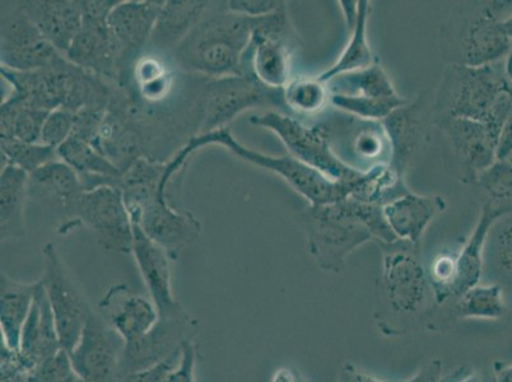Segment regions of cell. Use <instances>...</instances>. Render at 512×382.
<instances>
[{"mask_svg": "<svg viewBox=\"0 0 512 382\" xmlns=\"http://www.w3.org/2000/svg\"><path fill=\"white\" fill-rule=\"evenodd\" d=\"M256 18L225 9L204 16L198 26L172 51L185 72L208 79L241 76L242 59L253 39Z\"/></svg>", "mask_w": 512, "mask_h": 382, "instance_id": "cell-4", "label": "cell"}, {"mask_svg": "<svg viewBox=\"0 0 512 382\" xmlns=\"http://www.w3.org/2000/svg\"><path fill=\"white\" fill-rule=\"evenodd\" d=\"M77 222L87 227L105 250L132 253L133 222L118 186L86 190L79 199Z\"/></svg>", "mask_w": 512, "mask_h": 382, "instance_id": "cell-13", "label": "cell"}, {"mask_svg": "<svg viewBox=\"0 0 512 382\" xmlns=\"http://www.w3.org/2000/svg\"><path fill=\"white\" fill-rule=\"evenodd\" d=\"M83 193L85 188L77 172L60 160L48 163L29 177V199L50 220L58 222L59 234L79 227L77 208Z\"/></svg>", "mask_w": 512, "mask_h": 382, "instance_id": "cell-17", "label": "cell"}, {"mask_svg": "<svg viewBox=\"0 0 512 382\" xmlns=\"http://www.w3.org/2000/svg\"><path fill=\"white\" fill-rule=\"evenodd\" d=\"M197 321L184 309L175 314L160 315L157 323L137 342L125 344L121 375L147 370L179 352L186 340H193Z\"/></svg>", "mask_w": 512, "mask_h": 382, "instance_id": "cell-19", "label": "cell"}, {"mask_svg": "<svg viewBox=\"0 0 512 382\" xmlns=\"http://www.w3.org/2000/svg\"><path fill=\"white\" fill-rule=\"evenodd\" d=\"M282 3L272 2V0H230L226 3V8L235 15L260 18L276 12Z\"/></svg>", "mask_w": 512, "mask_h": 382, "instance_id": "cell-46", "label": "cell"}, {"mask_svg": "<svg viewBox=\"0 0 512 382\" xmlns=\"http://www.w3.org/2000/svg\"><path fill=\"white\" fill-rule=\"evenodd\" d=\"M197 347L194 340H186L181 347L178 365L169 372L164 382H197L195 367H197Z\"/></svg>", "mask_w": 512, "mask_h": 382, "instance_id": "cell-44", "label": "cell"}, {"mask_svg": "<svg viewBox=\"0 0 512 382\" xmlns=\"http://www.w3.org/2000/svg\"><path fill=\"white\" fill-rule=\"evenodd\" d=\"M512 157V107L502 125L497 146V160H510Z\"/></svg>", "mask_w": 512, "mask_h": 382, "instance_id": "cell-50", "label": "cell"}, {"mask_svg": "<svg viewBox=\"0 0 512 382\" xmlns=\"http://www.w3.org/2000/svg\"><path fill=\"white\" fill-rule=\"evenodd\" d=\"M406 382H448V377L444 375V365H442V362L440 360H432L427 362L421 370H418Z\"/></svg>", "mask_w": 512, "mask_h": 382, "instance_id": "cell-48", "label": "cell"}, {"mask_svg": "<svg viewBox=\"0 0 512 382\" xmlns=\"http://www.w3.org/2000/svg\"><path fill=\"white\" fill-rule=\"evenodd\" d=\"M287 109L283 88L265 86L253 74L208 79L202 96V124L197 135L227 128L226 125L244 111L253 109ZM286 114V113H285Z\"/></svg>", "mask_w": 512, "mask_h": 382, "instance_id": "cell-8", "label": "cell"}, {"mask_svg": "<svg viewBox=\"0 0 512 382\" xmlns=\"http://www.w3.org/2000/svg\"><path fill=\"white\" fill-rule=\"evenodd\" d=\"M124 349V339L99 312L92 311L76 347L68 354L78 379L119 382Z\"/></svg>", "mask_w": 512, "mask_h": 382, "instance_id": "cell-16", "label": "cell"}, {"mask_svg": "<svg viewBox=\"0 0 512 382\" xmlns=\"http://www.w3.org/2000/svg\"><path fill=\"white\" fill-rule=\"evenodd\" d=\"M209 2L200 0H170L165 2L158 17L151 44L157 49L174 51L209 11Z\"/></svg>", "mask_w": 512, "mask_h": 382, "instance_id": "cell-31", "label": "cell"}, {"mask_svg": "<svg viewBox=\"0 0 512 382\" xmlns=\"http://www.w3.org/2000/svg\"><path fill=\"white\" fill-rule=\"evenodd\" d=\"M167 190L169 186H160L125 199V203L132 221L176 259L184 246L198 239L200 223L192 214L172 206Z\"/></svg>", "mask_w": 512, "mask_h": 382, "instance_id": "cell-11", "label": "cell"}, {"mask_svg": "<svg viewBox=\"0 0 512 382\" xmlns=\"http://www.w3.org/2000/svg\"><path fill=\"white\" fill-rule=\"evenodd\" d=\"M406 175L395 169L390 163L374 167L370 171L363 172L360 179L353 185L349 198L358 202L376 204L385 207L403 195L409 193Z\"/></svg>", "mask_w": 512, "mask_h": 382, "instance_id": "cell-33", "label": "cell"}, {"mask_svg": "<svg viewBox=\"0 0 512 382\" xmlns=\"http://www.w3.org/2000/svg\"><path fill=\"white\" fill-rule=\"evenodd\" d=\"M349 116V115H348ZM339 137L332 134L335 155L352 169L367 172L390 163L392 148L381 121H369L349 116Z\"/></svg>", "mask_w": 512, "mask_h": 382, "instance_id": "cell-21", "label": "cell"}, {"mask_svg": "<svg viewBox=\"0 0 512 382\" xmlns=\"http://www.w3.org/2000/svg\"><path fill=\"white\" fill-rule=\"evenodd\" d=\"M35 370L36 367L25 360L20 352L12 351L2 344L0 382H31Z\"/></svg>", "mask_w": 512, "mask_h": 382, "instance_id": "cell-43", "label": "cell"}, {"mask_svg": "<svg viewBox=\"0 0 512 382\" xmlns=\"http://www.w3.org/2000/svg\"><path fill=\"white\" fill-rule=\"evenodd\" d=\"M381 123L392 148L390 165L406 175L413 163L425 153L432 139V130L436 127L434 91L418 93Z\"/></svg>", "mask_w": 512, "mask_h": 382, "instance_id": "cell-15", "label": "cell"}, {"mask_svg": "<svg viewBox=\"0 0 512 382\" xmlns=\"http://www.w3.org/2000/svg\"><path fill=\"white\" fill-rule=\"evenodd\" d=\"M307 241V250L318 268L341 274L348 256L367 242H375L369 228L363 225L355 199L325 206H307L296 214Z\"/></svg>", "mask_w": 512, "mask_h": 382, "instance_id": "cell-5", "label": "cell"}, {"mask_svg": "<svg viewBox=\"0 0 512 382\" xmlns=\"http://www.w3.org/2000/svg\"><path fill=\"white\" fill-rule=\"evenodd\" d=\"M379 248L383 260L376 284V323L381 332L400 335L434 310V290L422 263L421 246L398 240Z\"/></svg>", "mask_w": 512, "mask_h": 382, "instance_id": "cell-1", "label": "cell"}, {"mask_svg": "<svg viewBox=\"0 0 512 382\" xmlns=\"http://www.w3.org/2000/svg\"><path fill=\"white\" fill-rule=\"evenodd\" d=\"M446 377H448V382H491L468 366L455 368Z\"/></svg>", "mask_w": 512, "mask_h": 382, "instance_id": "cell-51", "label": "cell"}, {"mask_svg": "<svg viewBox=\"0 0 512 382\" xmlns=\"http://www.w3.org/2000/svg\"><path fill=\"white\" fill-rule=\"evenodd\" d=\"M29 174L12 165L0 174V237L17 240L26 235L25 207L29 199Z\"/></svg>", "mask_w": 512, "mask_h": 382, "instance_id": "cell-30", "label": "cell"}, {"mask_svg": "<svg viewBox=\"0 0 512 382\" xmlns=\"http://www.w3.org/2000/svg\"><path fill=\"white\" fill-rule=\"evenodd\" d=\"M249 123L271 130L285 144L288 155L323 172L329 179L339 183H353L363 174L335 155L332 132L327 123L307 124L276 110L251 115Z\"/></svg>", "mask_w": 512, "mask_h": 382, "instance_id": "cell-7", "label": "cell"}, {"mask_svg": "<svg viewBox=\"0 0 512 382\" xmlns=\"http://www.w3.org/2000/svg\"><path fill=\"white\" fill-rule=\"evenodd\" d=\"M330 93L339 95L365 97V99H397L392 78L386 73L380 62L369 68L351 73H344L328 82Z\"/></svg>", "mask_w": 512, "mask_h": 382, "instance_id": "cell-35", "label": "cell"}, {"mask_svg": "<svg viewBox=\"0 0 512 382\" xmlns=\"http://www.w3.org/2000/svg\"><path fill=\"white\" fill-rule=\"evenodd\" d=\"M455 318L462 320H501L507 314L504 290L500 284H477L451 302Z\"/></svg>", "mask_w": 512, "mask_h": 382, "instance_id": "cell-36", "label": "cell"}, {"mask_svg": "<svg viewBox=\"0 0 512 382\" xmlns=\"http://www.w3.org/2000/svg\"><path fill=\"white\" fill-rule=\"evenodd\" d=\"M74 129V114L65 109L50 111L45 120L40 143L58 149L72 137Z\"/></svg>", "mask_w": 512, "mask_h": 382, "instance_id": "cell-41", "label": "cell"}, {"mask_svg": "<svg viewBox=\"0 0 512 382\" xmlns=\"http://www.w3.org/2000/svg\"><path fill=\"white\" fill-rule=\"evenodd\" d=\"M509 161H511V162H512V157L510 158V160H509Z\"/></svg>", "mask_w": 512, "mask_h": 382, "instance_id": "cell-57", "label": "cell"}, {"mask_svg": "<svg viewBox=\"0 0 512 382\" xmlns=\"http://www.w3.org/2000/svg\"><path fill=\"white\" fill-rule=\"evenodd\" d=\"M299 36L293 29L287 3L271 15L256 18L253 39L242 59V72L253 74L265 86L285 88L291 81L293 53Z\"/></svg>", "mask_w": 512, "mask_h": 382, "instance_id": "cell-9", "label": "cell"}, {"mask_svg": "<svg viewBox=\"0 0 512 382\" xmlns=\"http://www.w3.org/2000/svg\"><path fill=\"white\" fill-rule=\"evenodd\" d=\"M0 151L4 165L18 167L29 175L59 160L57 149L43 143L22 142L18 139L0 138Z\"/></svg>", "mask_w": 512, "mask_h": 382, "instance_id": "cell-39", "label": "cell"}, {"mask_svg": "<svg viewBox=\"0 0 512 382\" xmlns=\"http://www.w3.org/2000/svg\"><path fill=\"white\" fill-rule=\"evenodd\" d=\"M164 4L158 0H124L111 11L109 29L118 53L119 79L144 46L151 43Z\"/></svg>", "mask_w": 512, "mask_h": 382, "instance_id": "cell-20", "label": "cell"}, {"mask_svg": "<svg viewBox=\"0 0 512 382\" xmlns=\"http://www.w3.org/2000/svg\"><path fill=\"white\" fill-rule=\"evenodd\" d=\"M62 351L53 311L43 283L39 281L34 305L22 329L18 352L32 366L37 367Z\"/></svg>", "mask_w": 512, "mask_h": 382, "instance_id": "cell-27", "label": "cell"}, {"mask_svg": "<svg viewBox=\"0 0 512 382\" xmlns=\"http://www.w3.org/2000/svg\"><path fill=\"white\" fill-rule=\"evenodd\" d=\"M493 372H495V382H512V363L496 361Z\"/></svg>", "mask_w": 512, "mask_h": 382, "instance_id": "cell-52", "label": "cell"}, {"mask_svg": "<svg viewBox=\"0 0 512 382\" xmlns=\"http://www.w3.org/2000/svg\"><path fill=\"white\" fill-rule=\"evenodd\" d=\"M372 11V3L369 0H358V18L356 26L349 31V41L337 62L320 74L319 79L328 83L330 79L341 76L344 73L360 71L380 62L372 51L367 29Z\"/></svg>", "mask_w": 512, "mask_h": 382, "instance_id": "cell-32", "label": "cell"}, {"mask_svg": "<svg viewBox=\"0 0 512 382\" xmlns=\"http://www.w3.org/2000/svg\"><path fill=\"white\" fill-rule=\"evenodd\" d=\"M211 144L225 147L240 160L282 177L297 194L309 202L310 206H325V204L337 203L349 198L353 185L358 180L353 183H339L291 155L277 157L254 151L237 141L228 128L194 135L185 147L190 153H194Z\"/></svg>", "mask_w": 512, "mask_h": 382, "instance_id": "cell-6", "label": "cell"}, {"mask_svg": "<svg viewBox=\"0 0 512 382\" xmlns=\"http://www.w3.org/2000/svg\"><path fill=\"white\" fill-rule=\"evenodd\" d=\"M78 382H87V381H83V380L79 379Z\"/></svg>", "mask_w": 512, "mask_h": 382, "instance_id": "cell-56", "label": "cell"}, {"mask_svg": "<svg viewBox=\"0 0 512 382\" xmlns=\"http://www.w3.org/2000/svg\"><path fill=\"white\" fill-rule=\"evenodd\" d=\"M60 55L23 11L20 3L2 17L0 64L16 72L50 67Z\"/></svg>", "mask_w": 512, "mask_h": 382, "instance_id": "cell-18", "label": "cell"}, {"mask_svg": "<svg viewBox=\"0 0 512 382\" xmlns=\"http://www.w3.org/2000/svg\"><path fill=\"white\" fill-rule=\"evenodd\" d=\"M337 382H386L384 380L377 379L372 376L369 372L361 370L355 363L346 362L343 363L338 372Z\"/></svg>", "mask_w": 512, "mask_h": 382, "instance_id": "cell-49", "label": "cell"}, {"mask_svg": "<svg viewBox=\"0 0 512 382\" xmlns=\"http://www.w3.org/2000/svg\"><path fill=\"white\" fill-rule=\"evenodd\" d=\"M20 6L45 39L65 57L82 29V2L26 0Z\"/></svg>", "mask_w": 512, "mask_h": 382, "instance_id": "cell-24", "label": "cell"}, {"mask_svg": "<svg viewBox=\"0 0 512 382\" xmlns=\"http://www.w3.org/2000/svg\"><path fill=\"white\" fill-rule=\"evenodd\" d=\"M496 232L495 254L498 267L512 277V217L501 220Z\"/></svg>", "mask_w": 512, "mask_h": 382, "instance_id": "cell-45", "label": "cell"}, {"mask_svg": "<svg viewBox=\"0 0 512 382\" xmlns=\"http://www.w3.org/2000/svg\"><path fill=\"white\" fill-rule=\"evenodd\" d=\"M39 282L22 283L0 274V332L2 344L18 351L23 326L34 305Z\"/></svg>", "mask_w": 512, "mask_h": 382, "instance_id": "cell-28", "label": "cell"}, {"mask_svg": "<svg viewBox=\"0 0 512 382\" xmlns=\"http://www.w3.org/2000/svg\"><path fill=\"white\" fill-rule=\"evenodd\" d=\"M296 382H306L304 377L301 376V374H299V376H297V380Z\"/></svg>", "mask_w": 512, "mask_h": 382, "instance_id": "cell-55", "label": "cell"}, {"mask_svg": "<svg viewBox=\"0 0 512 382\" xmlns=\"http://www.w3.org/2000/svg\"><path fill=\"white\" fill-rule=\"evenodd\" d=\"M97 312L124 339L125 344L137 342L160 319V311L151 297L138 295L124 284L107 291Z\"/></svg>", "mask_w": 512, "mask_h": 382, "instance_id": "cell-22", "label": "cell"}, {"mask_svg": "<svg viewBox=\"0 0 512 382\" xmlns=\"http://www.w3.org/2000/svg\"><path fill=\"white\" fill-rule=\"evenodd\" d=\"M504 62L483 67L448 65L434 91L436 121L478 120L501 133L512 107V86L507 81Z\"/></svg>", "mask_w": 512, "mask_h": 382, "instance_id": "cell-2", "label": "cell"}, {"mask_svg": "<svg viewBox=\"0 0 512 382\" xmlns=\"http://www.w3.org/2000/svg\"><path fill=\"white\" fill-rule=\"evenodd\" d=\"M78 380L71 358L65 351L37 366L31 377V382H78Z\"/></svg>", "mask_w": 512, "mask_h": 382, "instance_id": "cell-42", "label": "cell"}, {"mask_svg": "<svg viewBox=\"0 0 512 382\" xmlns=\"http://www.w3.org/2000/svg\"><path fill=\"white\" fill-rule=\"evenodd\" d=\"M115 0H82L83 23L71 49L69 62L109 82L119 81L118 53L109 29Z\"/></svg>", "mask_w": 512, "mask_h": 382, "instance_id": "cell-14", "label": "cell"}, {"mask_svg": "<svg viewBox=\"0 0 512 382\" xmlns=\"http://www.w3.org/2000/svg\"><path fill=\"white\" fill-rule=\"evenodd\" d=\"M446 170L463 184H476L478 176L497 161L500 133L483 121L446 118L436 121Z\"/></svg>", "mask_w": 512, "mask_h": 382, "instance_id": "cell-10", "label": "cell"}, {"mask_svg": "<svg viewBox=\"0 0 512 382\" xmlns=\"http://www.w3.org/2000/svg\"><path fill=\"white\" fill-rule=\"evenodd\" d=\"M482 190L484 202L500 209L505 218L512 217V162L497 160L484 170L476 181Z\"/></svg>", "mask_w": 512, "mask_h": 382, "instance_id": "cell-38", "label": "cell"}, {"mask_svg": "<svg viewBox=\"0 0 512 382\" xmlns=\"http://www.w3.org/2000/svg\"><path fill=\"white\" fill-rule=\"evenodd\" d=\"M383 208L397 239L421 246L428 226L446 211L448 202L442 195H420L409 191Z\"/></svg>", "mask_w": 512, "mask_h": 382, "instance_id": "cell-25", "label": "cell"}, {"mask_svg": "<svg viewBox=\"0 0 512 382\" xmlns=\"http://www.w3.org/2000/svg\"><path fill=\"white\" fill-rule=\"evenodd\" d=\"M504 64L507 81H509L510 85L512 86V49L510 54L507 55Z\"/></svg>", "mask_w": 512, "mask_h": 382, "instance_id": "cell-54", "label": "cell"}, {"mask_svg": "<svg viewBox=\"0 0 512 382\" xmlns=\"http://www.w3.org/2000/svg\"><path fill=\"white\" fill-rule=\"evenodd\" d=\"M408 102L407 97L403 96H399L397 99L379 100L332 93V97H330V105L342 111L343 114L369 121H383L394 110L408 104Z\"/></svg>", "mask_w": 512, "mask_h": 382, "instance_id": "cell-40", "label": "cell"}, {"mask_svg": "<svg viewBox=\"0 0 512 382\" xmlns=\"http://www.w3.org/2000/svg\"><path fill=\"white\" fill-rule=\"evenodd\" d=\"M43 254L45 269L41 283L53 311L60 344L63 351L69 353L76 347L93 310L60 258L57 245L49 242Z\"/></svg>", "mask_w": 512, "mask_h": 382, "instance_id": "cell-12", "label": "cell"}, {"mask_svg": "<svg viewBox=\"0 0 512 382\" xmlns=\"http://www.w3.org/2000/svg\"><path fill=\"white\" fill-rule=\"evenodd\" d=\"M510 2H460L440 25L439 51L448 65L483 67L505 60L512 49L502 20Z\"/></svg>", "mask_w": 512, "mask_h": 382, "instance_id": "cell-3", "label": "cell"}, {"mask_svg": "<svg viewBox=\"0 0 512 382\" xmlns=\"http://www.w3.org/2000/svg\"><path fill=\"white\" fill-rule=\"evenodd\" d=\"M180 356L181 349L179 352L172 354L166 361L160 363V365L147 368V370L121 375L119 382H164L169 372L178 365Z\"/></svg>", "mask_w": 512, "mask_h": 382, "instance_id": "cell-47", "label": "cell"}, {"mask_svg": "<svg viewBox=\"0 0 512 382\" xmlns=\"http://www.w3.org/2000/svg\"><path fill=\"white\" fill-rule=\"evenodd\" d=\"M57 152L59 160L77 172L85 191L104 185L119 186L123 172L92 144L72 135Z\"/></svg>", "mask_w": 512, "mask_h": 382, "instance_id": "cell-29", "label": "cell"}, {"mask_svg": "<svg viewBox=\"0 0 512 382\" xmlns=\"http://www.w3.org/2000/svg\"><path fill=\"white\" fill-rule=\"evenodd\" d=\"M288 110L304 116H315L323 113L330 104L328 83L319 77L292 78L283 88Z\"/></svg>", "mask_w": 512, "mask_h": 382, "instance_id": "cell-37", "label": "cell"}, {"mask_svg": "<svg viewBox=\"0 0 512 382\" xmlns=\"http://www.w3.org/2000/svg\"><path fill=\"white\" fill-rule=\"evenodd\" d=\"M49 113L50 111L37 109L18 97L9 95L0 106V138L40 143Z\"/></svg>", "mask_w": 512, "mask_h": 382, "instance_id": "cell-34", "label": "cell"}, {"mask_svg": "<svg viewBox=\"0 0 512 382\" xmlns=\"http://www.w3.org/2000/svg\"><path fill=\"white\" fill-rule=\"evenodd\" d=\"M504 218L505 214L500 209L492 207L490 203H482L481 212H479L472 234L458 253H455V281L453 292H451V302L458 300L470 288L481 283L483 253L488 236H490L492 228Z\"/></svg>", "mask_w": 512, "mask_h": 382, "instance_id": "cell-26", "label": "cell"}, {"mask_svg": "<svg viewBox=\"0 0 512 382\" xmlns=\"http://www.w3.org/2000/svg\"><path fill=\"white\" fill-rule=\"evenodd\" d=\"M502 27H504L506 35L512 41V2H510L509 11H507L504 20H502Z\"/></svg>", "mask_w": 512, "mask_h": 382, "instance_id": "cell-53", "label": "cell"}, {"mask_svg": "<svg viewBox=\"0 0 512 382\" xmlns=\"http://www.w3.org/2000/svg\"><path fill=\"white\" fill-rule=\"evenodd\" d=\"M132 254L160 315L175 314L183 309L176 301L171 286V262L175 259L169 251L144 234L136 222H133Z\"/></svg>", "mask_w": 512, "mask_h": 382, "instance_id": "cell-23", "label": "cell"}]
</instances>
